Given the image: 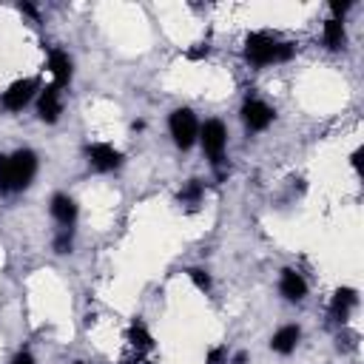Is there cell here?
Listing matches in <instances>:
<instances>
[{
	"label": "cell",
	"instance_id": "21",
	"mask_svg": "<svg viewBox=\"0 0 364 364\" xmlns=\"http://www.w3.org/2000/svg\"><path fill=\"white\" fill-rule=\"evenodd\" d=\"M11 364H34V358H31V353H17Z\"/></svg>",
	"mask_w": 364,
	"mask_h": 364
},
{
	"label": "cell",
	"instance_id": "18",
	"mask_svg": "<svg viewBox=\"0 0 364 364\" xmlns=\"http://www.w3.org/2000/svg\"><path fill=\"white\" fill-rule=\"evenodd\" d=\"M54 250H57V253H68V250H71V230H68V228H63V230L57 233Z\"/></svg>",
	"mask_w": 364,
	"mask_h": 364
},
{
	"label": "cell",
	"instance_id": "16",
	"mask_svg": "<svg viewBox=\"0 0 364 364\" xmlns=\"http://www.w3.org/2000/svg\"><path fill=\"white\" fill-rule=\"evenodd\" d=\"M202 193H205L202 182H199V179H191V182L179 191V202H185V205H196V202L202 199Z\"/></svg>",
	"mask_w": 364,
	"mask_h": 364
},
{
	"label": "cell",
	"instance_id": "2",
	"mask_svg": "<svg viewBox=\"0 0 364 364\" xmlns=\"http://www.w3.org/2000/svg\"><path fill=\"white\" fill-rule=\"evenodd\" d=\"M293 57V43H282L270 34L253 31L245 40V60L253 65H270V63H284Z\"/></svg>",
	"mask_w": 364,
	"mask_h": 364
},
{
	"label": "cell",
	"instance_id": "5",
	"mask_svg": "<svg viewBox=\"0 0 364 364\" xmlns=\"http://www.w3.org/2000/svg\"><path fill=\"white\" fill-rule=\"evenodd\" d=\"M34 91H37V80H31V77H26V80H17V82H11V85L3 91V97H0V105H3L6 111H23V108L31 102Z\"/></svg>",
	"mask_w": 364,
	"mask_h": 364
},
{
	"label": "cell",
	"instance_id": "1",
	"mask_svg": "<svg viewBox=\"0 0 364 364\" xmlns=\"http://www.w3.org/2000/svg\"><path fill=\"white\" fill-rule=\"evenodd\" d=\"M37 173V156L34 151H14V154H0V191H23Z\"/></svg>",
	"mask_w": 364,
	"mask_h": 364
},
{
	"label": "cell",
	"instance_id": "19",
	"mask_svg": "<svg viewBox=\"0 0 364 364\" xmlns=\"http://www.w3.org/2000/svg\"><path fill=\"white\" fill-rule=\"evenodd\" d=\"M208 51H210V48H208L205 43H196V48H188L185 57H188V60H202V57H208Z\"/></svg>",
	"mask_w": 364,
	"mask_h": 364
},
{
	"label": "cell",
	"instance_id": "12",
	"mask_svg": "<svg viewBox=\"0 0 364 364\" xmlns=\"http://www.w3.org/2000/svg\"><path fill=\"white\" fill-rule=\"evenodd\" d=\"M299 338H301V330L296 327V324H287V327H282V330H276L273 333V338H270V347L276 350V353H290L296 344H299Z\"/></svg>",
	"mask_w": 364,
	"mask_h": 364
},
{
	"label": "cell",
	"instance_id": "17",
	"mask_svg": "<svg viewBox=\"0 0 364 364\" xmlns=\"http://www.w3.org/2000/svg\"><path fill=\"white\" fill-rule=\"evenodd\" d=\"M188 276H191V282H193L199 290H205V293L210 290V276H208L205 270H199V267H191V270H188Z\"/></svg>",
	"mask_w": 364,
	"mask_h": 364
},
{
	"label": "cell",
	"instance_id": "6",
	"mask_svg": "<svg viewBox=\"0 0 364 364\" xmlns=\"http://www.w3.org/2000/svg\"><path fill=\"white\" fill-rule=\"evenodd\" d=\"M85 154H88L91 168H97V171H114L122 165V154L108 142H94L85 148Z\"/></svg>",
	"mask_w": 364,
	"mask_h": 364
},
{
	"label": "cell",
	"instance_id": "20",
	"mask_svg": "<svg viewBox=\"0 0 364 364\" xmlns=\"http://www.w3.org/2000/svg\"><path fill=\"white\" fill-rule=\"evenodd\" d=\"M225 358H228L225 347H213V350L208 353V364H225Z\"/></svg>",
	"mask_w": 364,
	"mask_h": 364
},
{
	"label": "cell",
	"instance_id": "8",
	"mask_svg": "<svg viewBox=\"0 0 364 364\" xmlns=\"http://www.w3.org/2000/svg\"><path fill=\"white\" fill-rule=\"evenodd\" d=\"M48 71H51V77H54V85H57V88H60V85H65V82L71 80V74H74L71 57H68L63 48H51V51H48Z\"/></svg>",
	"mask_w": 364,
	"mask_h": 364
},
{
	"label": "cell",
	"instance_id": "10",
	"mask_svg": "<svg viewBox=\"0 0 364 364\" xmlns=\"http://www.w3.org/2000/svg\"><path fill=\"white\" fill-rule=\"evenodd\" d=\"M279 290L287 301H301L304 293H307V284L304 279L296 273V270H282V282H279Z\"/></svg>",
	"mask_w": 364,
	"mask_h": 364
},
{
	"label": "cell",
	"instance_id": "22",
	"mask_svg": "<svg viewBox=\"0 0 364 364\" xmlns=\"http://www.w3.org/2000/svg\"><path fill=\"white\" fill-rule=\"evenodd\" d=\"M77 364H82V361H77Z\"/></svg>",
	"mask_w": 364,
	"mask_h": 364
},
{
	"label": "cell",
	"instance_id": "13",
	"mask_svg": "<svg viewBox=\"0 0 364 364\" xmlns=\"http://www.w3.org/2000/svg\"><path fill=\"white\" fill-rule=\"evenodd\" d=\"M355 301H358V296H355V290H350V287H338L336 290V296H333V316L338 318V321H344L347 316H350V310L355 307Z\"/></svg>",
	"mask_w": 364,
	"mask_h": 364
},
{
	"label": "cell",
	"instance_id": "15",
	"mask_svg": "<svg viewBox=\"0 0 364 364\" xmlns=\"http://www.w3.org/2000/svg\"><path fill=\"white\" fill-rule=\"evenodd\" d=\"M128 341H131L136 350H151V344H154V338H151L148 327H145L139 318H134V321H131V327H128Z\"/></svg>",
	"mask_w": 364,
	"mask_h": 364
},
{
	"label": "cell",
	"instance_id": "11",
	"mask_svg": "<svg viewBox=\"0 0 364 364\" xmlns=\"http://www.w3.org/2000/svg\"><path fill=\"white\" fill-rule=\"evenodd\" d=\"M51 213H54V219H57L63 228H71V225H74V219H77V205H74V199H71V196L57 193V196L51 199Z\"/></svg>",
	"mask_w": 364,
	"mask_h": 364
},
{
	"label": "cell",
	"instance_id": "7",
	"mask_svg": "<svg viewBox=\"0 0 364 364\" xmlns=\"http://www.w3.org/2000/svg\"><path fill=\"white\" fill-rule=\"evenodd\" d=\"M242 119L250 131H264L270 122H273V108L262 100H247L242 105Z\"/></svg>",
	"mask_w": 364,
	"mask_h": 364
},
{
	"label": "cell",
	"instance_id": "9",
	"mask_svg": "<svg viewBox=\"0 0 364 364\" xmlns=\"http://www.w3.org/2000/svg\"><path fill=\"white\" fill-rule=\"evenodd\" d=\"M37 114L43 122H57L60 117V88L51 82L40 91V102H37Z\"/></svg>",
	"mask_w": 364,
	"mask_h": 364
},
{
	"label": "cell",
	"instance_id": "3",
	"mask_svg": "<svg viewBox=\"0 0 364 364\" xmlns=\"http://www.w3.org/2000/svg\"><path fill=\"white\" fill-rule=\"evenodd\" d=\"M168 128H171L173 142H176L182 151H188V148L196 142V136H199V122H196V117H193L191 108H176V111L171 114V119H168Z\"/></svg>",
	"mask_w": 364,
	"mask_h": 364
},
{
	"label": "cell",
	"instance_id": "4",
	"mask_svg": "<svg viewBox=\"0 0 364 364\" xmlns=\"http://www.w3.org/2000/svg\"><path fill=\"white\" fill-rule=\"evenodd\" d=\"M199 142H202V151L208 154V159L219 168L222 159H225V142H228L225 125H222L219 119H208V122L199 128Z\"/></svg>",
	"mask_w": 364,
	"mask_h": 364
},
{
	"label": "cell",
	"instance_id": "14",
	"mask_svg": "<svg viewBox=\"0 0 364 364\" xmlns=\"http://www.w3.org/2000/svg\"><path fill=\"white\" fill-rule=\"evenodd\" d=\"M324 46L333 48V51H338V48L344 46V23H341V20L330 17V20L324 23Z\"/></svg>",
	"mask_w": 364,
	"mask_h": 364
}]
</instances>
